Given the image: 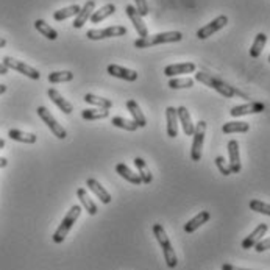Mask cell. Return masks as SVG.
Masks as SVG:
<instances>
[{
	"instance_id": "26",
	"label": "cell",
	"mask_w": 270,
	"mask_h": 270,
	"mask_svg": "<svg viewBox=\"0 0 270 270\" xmlns=\"http://www.w3.org/2000/svg\"><path fill=\"white\" fill-rule=\"evenodd\" d=\"M8 138L13 139V141H17V142H24V144H34L37 141L36 134L33 133H25V131H21V130H10L8 131Z\"/></svg>"
},
{
	"instance_id": "30",
	"label": "cell",
	"mask_w": 270,
	"mask_h": 270,
	"mask_svg": "<svg viewBox=\"0 0 270 270\" xmlns=\"http://www.w3.org/2000/svg\"><path fill=\"white\" fill-rule=\"evenodd\" d=\"M267 43V36L264 33H258L256 37H255V41L250 47V56L252 58H259L261 53H262V49Z\"/></svg>"
},
{
	"instance_id": "24",
	"label": "cell",
	"mask_w": 270,
	"mask_h": 270,
	"mask_svg": "<svg viewBox=\"0 0 270 270\" xmlns=\"http://www.w3.org/2000/svg\"><path fill=\"white\" fill-rule=\"evenodd\" d=\"M115 172H118L124 180H127L128 183H133L134 186H139V184H142V180H141V177L138 175V173H133L131 172V169L127 166V164H124V163H119L118 166H115Z\"/></svg>"
},
{
	"instance_id": "15",
	"label": "cell",
	"mask_w": 270,
	"mask_h": 270,
	"mask_svg": "<svg viewBox=\"0 0 270 270\" xmlns=\"http://www.w3.org/2000/svg\"><path fill=\"white\" fill-rule=\"evenodd\" d=\"M94 11H95V2H94V0H88V2L83 5V8L80 10V13L75 16L73 27L75 28H83V25L86 24L88 19H91V14Z\"/></svg>"
},
{
	"instance_id": "43",
	"label": "cell",
	"mask_w": 270,
	"mask_h": 270,
	"mask_svg": "<svg viewBox=\"0 0 270 270\" xmlns=\"http://www.w3.org/2000/svg\"><path fill=\"white\" fill-rule=\"evenodd\" d=\"M7 166H8V160L0 157V169H4V167H7Z\"/></svg>"
},
{
	"instance_id": "4",
	"label": "cell",
	"mask_w": 270,
	"mask_h": 270,
	"mask_svg": "<svg viewBox=\"0 0 270 270\" xmlns=\"http://www.w3.org/2000/svg\"><path fill=\"white\" fill-rule=\"evenodd\" d=\"M196 80L200 82V83H203V85H206V86H209V88H213L214 91H217L220 95H223L226 99H231V97L236 94V91L231 88V86H228L225 82L216 79V76H213V75H209L206 72H197L196 73Z\"/></svg>"
},
{
	"instance_id": "28",
	"label": "cell",
	"mask_w": 270,
	"mask_h": 270,
	"mask_svg": "<svg viewBox=\"0 0 270 270\" xmlns=\"http://www.w3.org/2000/svg\"><path fill=\"white\" fill-rule=\"evenodd\" d=\"M134 166H136V169H138V175L141 177V180H142V183H145V184H150L151 181H153V175H151V172H150V169L147 167V164H145V161L142 160V158H134Z\"/></svg>"
},
{
	"instance_id": "21",
	"label": "cell",
	"mask_w": 270,
	"mask_h": 270,
	"mask_svg": "<svg viewBox=\"0 0 270 270\" xmlns=\"http://www.w3.org/2000/svg\"><path fill=\"white\" fill-rule=\"evenodd\" d=\"M127 109H128L130 114L133 115V122H134L139 128H145V125H147V119H145L144 112L141 111L139 105H138L133 99L127 100Z\"/></svg>"
},
{
	"instance_id": "3",
	"label": "cell",
	"mask_w": 270,
	"mask_h": 270,
	"mask_svg": "<svg viewBox=\"0 0 270 270\" xmlns=\"http://www.w3.org/2000/svg\"><path fill=\"white\" fill-rule=\"evenodd\" d=\"M80 214H82V206H79V205L72 206V208L67 211V214H66L64 219L61 220L60 226L56 228V231L53 233V242H55V244H61V242L66 239V236L69 235V231L72 229L73 223L76 222V219L80 217Z\"/></svg>"
},
{
	"instance_id": "45",
	"label": "cell",
	"mask_w": 270,
	"mask_h": 270,
	"mask_svg": "<svg viewBox=\"0 0 270 270\" xmlns=\"http://www.w3.org/2000/svg\"><path fill=\"white\" fill-rule=\"evenodd\" d=\"M5 92H7V86L5 85H0V95L5 94Z\"/></svg>"
},
{
	"instance_id": "8",
	"label": "cell",
	"mask_w": 270,
	"mask_h": 270,
	"mask_svg": "<svg viewBox=\"0 0 270 270\" xmlns=\"http://www.w3.org/2000/svg\"><path fill=\"white\" fill-rule=\"evenodd\" d=\"M37 115L43 119V122L50 128V131L53 133V136H56L58 139H66L67 136V131L58 124V121L52 115V112L46 108V106H40L37 108Z\"/></svg>"
},
{
	"instance_id": "18",
	"label": "cell",
	"mask_w": 270,
	"mask_h": 270,
	"mask_svg": "<svg viewBox=\"0 0 270 270\" xmlns=\"http://www.w3.org/2000/svg\"><path fill=\"white\" fill-rule=\"evenodd\" d=\"M47 95H49V99H50L64 114H72V111H73L72 103H70L69 100H66L55 88H50V89L47 91Z\"/></svg>"
},
{
	"instance_id": "34",
	"label": "cell",
	"mask_w": 270,
	"mask_h": 270,
	"mask_svg": "<svg viewBox=\"0 0 270 270\" xmlns=\"http://www.w3.org/2000/svg\"><path fill=\"white\" fill-rule=\"evenodd\" d=\"M85 102L89 103V105H94V106H99L102 109H109L112 106V102L108 100V99H103V97H99L95 94H86L85 95Z\"/></svg>"
},
{
	"instance_id": "16",
	"label": "cell",
	"mask_w": 270,
	"mask_h": 270,
	"mask_svg": "<svg viewBox=\"0 0 270 270\" xmlns=\"http://www.w3.org/2000/svg\"><path fill=\"white\" fill-rule=\"evenodd\" d=\"M86 186H88V189L89 190H92L94 194L97 196V199H100V202L102 203H105V205H108V203H111V196H109V192L95 180V178H88L86 180Z\"/></svg>"
},
{
	"instance_id": "10",
	"label": "cell",
	"mask_w": 270,
	"mask_h": 270,
	"mask_svg": "<svg viewBox=\"0 0 270 270\" xmlns=\"http://www.w3.org/2000/svg\"><path fill=\"white\" fill-rule=\"evenodd\" d=\"M228 157H229V169L231 173H239L241 166V153H239V144L236 139H231L228 142Z\"/></svg>"
},
{
	"instance_id": "27",
	"label": "cell",
	"mask_w": 270,
	"mask_h": 270,
	"mask_svg": "<svg viewBox=\"0 0 270 270\" xmlns=\"http://www.w3.org/2000/svg\"><path fill=\"white\" fill-rule=\"evenodd\" d=\"M80 10H82V7H79V5H70V7L61 8V10H58V11L53 13V19H55L56 22L66 21V19H69V17L76 16V14L80 13Z\"/></svg>"
},
{
	"instance_id": "44",
	"label": "cell",
	"mask_w": 270,
	"mask_h": 270,
	"mask_svg": "<svg viewBox=\"0 0 270 270\" xmlns=\"http://www.w3.org/2000/svg\"><path fill=\"white\" fill-rule=\"evenodd\" d=\"M7 46V40H5V37H2V36H0V49H2V47H5Z\"/></svg>"
},
{
	"instance_id": "5",
	"label": "cell",
	"mask_w": 270,
	"mask_h": 270,
	"mask_svg": "<svg viewBox=\"0 0 270 270\" xmlns=\"http://www.w3.org/2000/svg\"><path fill=\"white\" fill-rule=\"evenodd\" d=\"M194 141H192V148H190V160L192 161H200L202 160V150H203V144H205V136H206V122L200 121L196 125L194 130Z\"/></svg>"
},
{
	"instance_id": "6",
	"label": "cell",
	"mask_w": 270,
	"mask_h": 270,
	"mask_svg": "<svg viewBox=\"0 0 270 270\" xmlns=\"http://www.w3.org/2000/svg\"><path fill=\"white\" fill-rule=\"evenodd\" d=\"M127 34V28L124 25H112L108 28H92L86 31L88 40L91 41H100V40H106V37H118V36H125Z\"/></svg>"
},
{
	"instance_id": "19",
	"label": "cell",
	"mask_w": 270,
	"mask_h": 270,
	"mask_svg": "<svg viewBox=\"0 0 270 270\" xmlns=\"http://www.w3.org/2000/svg\"><path fill=\"white\" fill-rule=\"evenodd\" d=\"M196 72V64L194 63H178V64H170L164 69V75L166 76H175V75H181V73H192Z\"/></svg>"
},
{
	"instance_id": "7",
	"label": "cell",
	"mask_w": 270,
	"mask_h": 270,
	"mask_svg": "<svg viewBox=\"0 0 270 270\" xmlns=\"http://www.w3.org/2000/svg\"><path fill=\"white\" fill-rule=\"evenodd\" d=\"M4 64H5L8 69L17 70L19 73H22V75L28 76V79H31V80H40V79H41V73H40V70L34 69V67H31V66H28V64H25L24 61L16 60V58L5 56V58H4Z\"/></svg>"
},
{
	"instance_id": "38",
	"label": "cell",
	"mask_w": 270,
	"mask_h": 270,
	"mask_svg": "<svg viewBox=\"0 0 270 270\" xmlns=\"http://www.w3.org/2000/svg\"><path fill=\"white\" fill-rule=\"evenodd\" d=\"M216 166H217V169L220 170V173H222V175H225V177L231 175L229 164H226V163H225V158H223V157H217V158H216Z\"/></svg>"
},
{
	"instance_id": "20",
	"label": "cell",
	"mask_w": 270,
	"mask_h": 270,
	"mask_svg": "<svg viewBox=\"0 0 270 270\" xmlns=\"http://www.w3.org/2000/svg\"><path fill=\"white\" fill-rule=\"evenodd\" d=\"M166 121H167V136L177 138L178 134V114L177 108L167 106L166 108Z\"/></svg>"
},
{
	"instance_id": "25",
	"label": "cell",
	"mask_w": 270,
	"mask_h": 270,
	"mask_svg": "<svg viewBox=\"0 0 270 270\" xmlns=\"http://www.w3.org/2000/svg\"><path fill=\"white\" fill-rule=\"evenodd\" d=\"M34 28L40 31L43 36H46L47 40H50V41H56L58 40V31L53 28V27H50L46 21H43V19H37V21H34Z\"/></svg>"
},
{
	"instance_id": "31",
	"label": "cell",
	"mask_w": 270,
	"mask_h": 270,
	"mask_svg": "<svg viewBox=\"0 0 270 270\" xmlns=\"http://www.w3.org/2000/svg\"><path fill=\"white\" fill-rule=\"evenodd\" d=\"M250 130V125L247 122H226L222 127V131L225 134H231V133H247Z\"/></svg>"
},
{
	"instance_id": "22",
	"label": "cell",
	"mask_w": 270,
	"mask_h": 270,
	"mask_svg": "<svg viewBox=\"0 0 270 270\" xmlns=\"http://www.w3.org/2000/svg\"><path fill=\"white\" fill-rule=\"evenodd\" d=\"M76 197H79V200L82 202L83 208L88 211V214H89V216H95V214L99 213L97 205H95V203H94V200H92V199L88 196L86 189H83V187H79V189H76Z\"/></svg>"
},
{
	"instance_id": "35",
	"label": "cell",
	"mask_w": 270,
	"mask_h": 270,
	"mask_svg": "<svg viewBox=\"0 0 270 270\" xmlns=\"http://www.w3.org/2000/svg\"><path fill=\"white\" fill-rule=\"evenodd\" d=\"M111 124L114 127H118V128H122V130H127V131H136L139 127L133 122V121H128L125 118H121V115H115V118L111 119Z\"/></svg>"
},
{
	"instance_id": "29",
	"label": "cell",
	"mask_w": 270,
	"mask_h": 270,
	"mask_svg": "<svg viewBox=\"0 0 270 270\" xmlns=\"http://www.w3.org/2000/svg\"><path fill=\"white\" fill-rule=\"evenodd\" d=\"M114 11H115V5L108 4V5L102 7L100 10H97V11H94V13L91 14V22H92V24H100L103 19H106L108 16L114 14Z\"/></svg>"
},
{
	"instance_id": "37",
	"label": "cell",
	"mask_w": 270,
	"mask_h": 270,
	"mask_svg": "<svg viewBox=\"0 0 270 270\" xmlns=\"http://www.w3.org/2000/svg\"><path fill=\"white\" fill-rule=\"evenodd\" d=\"M250 209L252 211H256V213H261L264 216H270V205L268 203H264L261 200H252L250 202Z\"/></svg>"
},
{
	"instance_id": "42",
	"label": "cell",
	"mask_w": 270,
	"mask_h": 270,
	"mask_svg": "<svg viewBox=\"0 0 270 270\" xmlns=\"http://www.w3.org/2000/svg\"><path fill=\"white\" fill-rule=\"evenodd\" d=\"M7 73H8V67L4 63H0V75H7Z\"/></svg>"
},
{
	"instance_id": "17",
	"label": "cell",
	"mask_w": 270,
	"mask_h": 270,
	"mask_svg": "<svg viewBox=\"0 0 270 270\" xmlns=\"http://www.w3.org/2000/svg\"><path fill=\"white\" fill-rule=\"evenodd\" d=\"M177 114H178V119L181 122V127H183V131L186 136H192L194 134V130H196V125L192 124V119H190V114L187 111L186 106H180L177 108Z\"/></svg>"
},
{
	"instance_id": "23",
	"label": "cell",
	"mask_w": 270,
	"mask_h": 270,
	"mask_svg": "<svg viewBox=\"0 0 270 270\" xmlns=\"http://www.w3.org/2000/svg\"><path fill=\"white\" fill-rule=\"evenodd\" d=\"M211 219V214L208 211H200L194 219H190L186 225H184V231L186 233H194L197 228H200L203 223H206Z\"/></svg>"
},
{
	"instance_id": "11",
	"label": "cell",
	"mask_w": 270,
	"mask_h": 270,
	"mask_svg": "<svg viewBox=\"0 0 270 270\" xmlns=\"http://www.w3.org/2000/svg\"><path fill=\"white\" fill-rule=\"evenodd\" d=\"M125 11H127V16L130 17V21L133 22V27H134L138 36H139V37H147V36H148L147 25H145L142 16L136 11V8H134L133 5H128V7L125 8Z\"/></svg>"
},
{
	"instance_id": "1",
	"label": "cell",
	"mask_w": 270,
	"mask_h": 270,
	"mask_svg": "<svg viewBox=\"0 0 270 270\" xmlns=\"http://www.w3.org/2000/svg\"><path fill=\"white\" fill-rule=\"evenodd\" d=\"M183 40L181 31H166V33H157V34H148L147 37H139L134 41L136 49H147L158 44H167V43H180Z\"/></svg>"
},
{
	"instance_id": "40",
	"label": "cell",
	"mask_w": 270,
	"mask_h": 270,
	"mask_svg": "<svg viewBox=\"0 0 270 270\" xmlns=\"http://www.w3.org/2000/svg\"><path fill=\"white\" fill-rule=\"evenodd\" d=\"M258 253H262L265 250H270V238H265V239H261L255 247H253Z\"/></svg>"
},
{
	"instance_id": "14",
	"label": "cell",
	"mask_w": 270,
	"mask_h": 270,
	"mask_svg": "<svg viewBox=\"0 0 270 270\" xmlns=\"http://www.w3.org/2000/svg\"><path fill=\"white\" fill-rule=\"evenodd\" d=\"M267 229H268V225L267 223H259L252 233H250V236H247L244 241H242V248H245V250H248V248H253L261 239H262V236L267 233Z\"/></svg>"
},
{
	"instance_id": "32",
	"label": "cell",
	"mask_w": 270,
	"mask_h": 270,
	"mask_svg": "<svg viewBox=\"0 0 270 270\" xmlns=\"http://www.w3.org/2000/svg\"><path fill=\"white\" fill-rule=\"evenodd\" d=\"M109 115V109H83L82 111V118L85 121H99V119H105Z\"/></svg>"
},
{
	"instance_id": "33",
	"label": "cell",
	"mask_w": 270,
	"mask_h": 270,
	"mask_svg": "<svg viewBox=\"0 0 270 270\" xmlns=\"http://www.w3.org/2000/svg\"><path fill=\"white\" fill-rule=\"evenodd\" d=\"M73 79V73L70 70H58V72H52L49 73V82L52 85H56V83H66V82H70Z\"/></svg>"
},
{
	"instance_id": "47",
	"label": "cell",
	"mask_w": 270,
	"mask_h": 270,
	"mask_svg": "<svg viewBox=\"0 0 270 270\" xmlns=\"http://www.w3.org/2000/svg\"><path fill=\"white\" fill-rule=\"evenodd\" d=\"M268 63H270V56H268Z\"/></svg>"
},
{
	"instance_id": "41",
	"label": "cell",
	"mask_w": 270,
	"mask_h": 270,
	"mask_svg": "<svg viewBox=\"0 0 270 270\" xmlns=\"http://www.w3.org/2000/svg\"><path fill=\"white\" fill-rule=\"evenodd\" d=\"M222 270H250V268H242V267H238V265H233V264H223Z\"/></svg>"
},
{
	"instance_id": "46",
	"label": "cell",
	"mask_w": 270,
	"mask_h": 270,
	"mask_svg": "<svg viewBox=\"0 0 270 270\" xmlns=\"http://www.w3.org/2000/svg\"><path fill=\"white\" fill-rule=\"evenodd\" d=\"M4 147H5V141H4L2 138H0V150H2Z\"/></svg>"
},
{
	"instance_id": "13",
	"label": "cell",
	"mask_w": 270,
	"mask_h": 270,
	"mask_svg": "<svg viewBox=\"0 0 270 270\" xmlns=\"http://www.w3.org/2000/svg\"><path fill=\"white\" fill-rule=\"evenodd\" d=\"M108 73L112 75V76H115V79H122L125 82H134V80H138V72L136 70L118 66V64H109L108 66Z\"/></svg>"
},
{
	"instance_id": "36",
	"label": "cell",
	"mask_w": 270,
	"mask_h": 270,
	"mask_svg": "<svg viewBox=\"0 0 270 270\" xmlns=\"http://www.w3.org/2000/svg\"><path fill=\"white\" fill-rule=\"evenodd\" d=\"M167 86L170 89H187V88L194 86V80L187 79V76H186V79H170Z\"/></svg>"
},
{
	"instance_id": "9",
	"label": "cell",
	"mask_w": 270,
	"mask_h": 270,
	"mask_svg": "<svg viewBox=\"0 0 270 270\" xmlns=\"http://www.w3.org/2000/svg\"><path fill=\"white\" fill-rule=\"evenodd\" d=\"M226 24H228V17H226L225 14H222V16L216 17L213 22H209L208 25L202 27V28L197 31V37H199V40H206V37H209V36H213L214 33H217L219 30H222Z\"/></svg>"
},
{
	"instance_id": "39",
	"label": "cell",
	"mask_w": 270,
	"mask_h": 270,
	"mask_svg": "<svg viewBox=\"0 0 270 270\" xmlns=\"http://www.w3.org/2000/svg\"><path fill=\"white\" fill-rule=\"evenodd\" d=\"M134 8H136V11L144 17V16H147L148 14V5H147V0H134Z\"/></svg>"
},
{
	"instance_id": "2",
	"label": "cell",
	"mask_w": 270,
	"mask_h": 270,
	"mask_svg": "<svg viewBox=\"0 0 270 270\" xmlns=\"http://www.w3.org/2000/svg\"><path fill=\"white\" fill-rule=\"evenodd\" d=\"M153 235H155L157 241L160 242L161 248H163V253H164V259H166V264L169 268H175L177 264H178V258L175 255V250L170 244V239L166 233V229L161 223H155L153 225Z\"/></svg>"
},
{
	"instance_id": "12",
	"label": "cell",
	"mask_w": 270,
	"mask_h": 270,
	"mask_svg": "<svg viewBox=\"0 0 270 270\" xmlns=\"http://www.w3.org/2000/svg\"><path fill=\"white\" fill-rule=\"evenodd\" d=\"M264 109H265L264 103H261V102H250V103H245V105H239V106L231 108L229 114L233 115V118H241V115H247V114L262 112Z\"/></svg>"
}]
</instances>
